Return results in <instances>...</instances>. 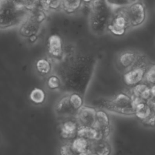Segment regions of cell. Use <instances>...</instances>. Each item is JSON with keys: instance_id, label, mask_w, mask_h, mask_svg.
<instances>
[{"instance_id": "6da1fadb", "label": "cell", "mask_w": 155, "mask_h": 155, "mask_svg": "<svg viewBox=\"0 0 155 155\" xmlns=\"http://www.w3.org/2000/svg\"><path fill=\"white\" fill-rule=\"evenodd\" d=\"M30 14V10L16 0H1V29L19 27L29 17Z\"/></svg>"}, {"instance_id": "7a4b0ae2", "label": "cell", "mask_w": 155, "mask_h": 155, "mask_svg": "<svg viewBox=\"0 0 155 155\" xmlns=\"http://www.w3.org/2000/svg\"><path fill=\"white\" fill-rule=\"evenodd\" d=\"M114 13L105 0H93L90 4L88 18L91 31L96 35H101L107 31Z\"/></svg>"}, {"instance_id": "3957f363", "label": "cell", "mask_w": 155, "mask_h": 155, "mask_svg": "<svg viewBox=\"0 0 155 155\" xmlns=\"http://www.w3.org/2000/svg\"><path fill=\"white\" fill-rule=\"evenodd\" d=\"M102 105L106 110L120 114H135V105L133 96L125 93H118L113 99L102 102Z\"/></svg>"}, {"instance_id": "277c9868", "label": "cell", "mask_w": 155, "mask_h": 155, "mask_svg": "<svg viewBox=\"0 0 155 155\" xmlns=\"http://www.w3.org/2000/svg\"><path fill=\"white\" fill-rule=\"evenodd\" d=\"M130 28L141 26L147 19V10L145 4L140 0L124 8Z\"/></svg>"}, {"instance_id": "5b68a950", "label": "cell", "mask_w": 155, "mask_h": 155, "mask_svg": "<svg viewBox=\"0 0 155 155\" xmlns=\"http://www.w3.org/2000/svg\"><path fill=\"white\" fill-rule=\"evenodd\" d=\"M149 66L145 57H143L133 68L125 71L123 76L125 84L130 87H134L145 80V74Z\"/></svg>"}, {"instance_id": "8992f818", "label": "cell", "mask_w": 155, "mask_h": 155, "mask_svg": "<svg viewBox=\"0 0 155 155\" xmlns=\"http://www.w3.org/2000/svg\"><path fill=\"white\" fill-rule=\"evenodd\" d=\"M130 28L124 8L114 12L108 26L107 31L116 36H122Z\"/></svg>"}, {"instance_id": "52a82bcc", "label": "cell", "mask_w": 155, "mask_h": 155, "mask_svg": "<svg viewBox=\"0 0 155 155\" xmlns=\"http://www.w3.org/2000/svg\"><path fill=\"white\" fill-rule=\"evenodd\" d=\"M97 110L89 106H82L76 113L75 116L79 126L94 127L96 122Z\"/></svg>"}, {"instance_id": "ba28073f", "label": "cell", "mask_w": 155, "mask_h": 155, "mask_svg": "<svg viewBox=\"0 0 155 155\" xmlns=\"http://www.w3.org/2000/svg\"><path fill=\"white\" fill-rule=\"evenodd\" d=\"M142 56L143 54L138 51L131 50H126L119 54L117 62L120 67L127 71L133 68Z\"/></svg>"}, {"instance_id": "9c48e42d", "label": "cell", "mask_w": 155, "mask_h": 155, "mask_svg": "<svg viewBox=\"0 0 155 155\" xmlns=\"http://www.w3.org/2000/svg\"><path fill=\"white\" fill-rule=\"evenodd\" d=\"M94 127L99 131L101 139H106L110 133V120L106 111L101 110L97 111Z\"/></svg>"}, {"instance_id": "30bf717a", "label": "cell", "mask_w": 155, "mask_h": 155, "mask_svg": "<svg viewBox=\"0 0 155 155\" xmlns=\"http://www.w3.org/2000/svg\"><path fill=\"white\" fill-rule=\"evenodd\" d=\"M47 48L49 55L53 59H58L62 57L64 47L62 39L56 34L51 35L47 41Z\"/></svg>"}, {"instance_id": "8fae6325", "label": "cell", "mask_w": 155, "mask_h": 155, "mask_svg": "<svg viewBox=\"0 0 155 155\" xmlns=\"http://www.w3.org/2000/svg\"><path fill=\"white\" fill-rule=\"evenodd\" d=\"M41 24V23H39L29 16L25 21L19 26V33L21 36L27 38L31 35H38Z\"/></svg>"}, {"instance_id": "7c38bea8", "label": "cell", "mask_w": 155, "mask_h": 155, "mask_svg": "<svg viewBox=\"0 0 155 155\" xmlns=\"http://www.w3.org/2000/svg\"><path fill=\"white\" fill-rule=\"evenodd\" d=\"M77 121L67 120L63 122L59 127V134L64 139H70L77 135L79 128Z\"/></svg>"}, {"instance_id": "4fadbf2b", "label": "cell", "mask_w": 155, "mask_h": 155, "mask_svg": "<svg viewBox=\"0 0 155 155\" xmlns=\"http://www.w3.org/2000/svg\"><path fill=\"white\" fill-rule=\"evenodd\" d=\"M131 95L146 102H148L153 98L151 92V87L148 84L143 82L133 87L131 90Z\"/></svg>"}, {"instance_id": "5bb4252c", "label": "cell", "mask_w": 155, "mask_h": 155, "mask_svg": "<svg viewBox=\"0 0 155 155\" xmlns=\"http://www.w3.org/2000/svg\"><path fill=\"white\" fill-rule=\"evenodd\" d=\"M55 110L59 114L61 115H69L77 113L73 110L70 103L69 95L65 96L58 101L55 106Z\"/></svg>"}, {"instance_id": "9a60e30c", "label": "cell", "mask_w": 155, "mask_h": 155, "mask_svg": "<svg viewBox=\"0 0 155 155\" xmlns=\"http://www.w3.org/2000/svg\"><path fill=\"white\" fill-rule=\"evenodd\" d=\"M77 136L85 138L90 141L101 139L99 131L94 127L79 126Z\"/></svg>"}, {"instance_id": "2e32d148", "label": "cell", "mask_w": 155, "mask_h": 155, "mask_svg": "<svg viewBox=\"0 0 155 155\" xmlns=\"http://www.w3.org/2000/svg\"><path fill=\"white\" fill-rule=\"evenodd\" d=\"M91 148L96 155H110L111 153V145L105 139L96 140Z\"/></svg>"}, {"instance_id": "e0dca14e", "label": "cell", "mask_w": 155, "mask_h": 155, "mask_svg": "<svg viewBox=\"0 0 155 155\" xmlns=\"http://www.w3.org/2000/svg\"><path fill=\"white\" fill-rule=\"evenodd\" d=\"M150 113L151 107L148 102L141 101L136 104L134 115L142 122L148 118Z\"/></svg>"}, {"instance_id": "ac0fdd59", "label": "cell", "mask_w": 155, "mask_h": 155, "mask_svg": "<svg viewBox=\"0 0 155 155\" xmlns=\"http://www.w3.org/2000/svg\"><path fill=\"white\" fill-rule=\"evenodd\" d=\"M71 144L76 153L88 152L91 148L90 140L79 136L75 137Z\"/></svg>"}, {"instance_id": "d6986e66", "label": "cell", "mask_w": 155, "mask_h": 155, "mask_svg": "<svg viewBox=\"0 0 155 155\" xmlns=\"http://www.w3.org/2000/svg\"><path fill=\"white\" fill-rule=\"evenodd\" d=\"M82 4V0H63L62 8L67 13L71 14L78 12Z\"/></svg>"}, {"instance_id": "ffe728a7", "label": "cell", "mask_w": 155, "mask_h": 155, "mask_svg": "<svg viewBox=\"0 0 155 155\" xmlns=\"http://www.w3.org/2000/svg\"><path fill=\"white\" fill-rule=\"evenodd\" d=\"M37 71L41 75H47L52 70V65L50 61L45 58L39 59L35 64Z\"/></svg>"}, {"instance_id": "44dd1931", "label": "cell", "mask_w": 155, "mask_h": 155, "mask_svg": "<svg viewBox=\"0 0 155 155\" xmlns=\"http://www.w3.org/2000/svg\"><path fill=\"white\" fill-rule=\"evenodd\" d=\"M138 1L139 0H105L114 12L125 8Z\"/></svg>"}, {"instance_id": "7402d4cb", "label": "cell", "mask_w": 155, "mask_h": 155, "mask_svg": "<svg viewBox=\"0 0 155 155\" xmlns=\"http://www.w3.org/2000/svg\"><path fill=\"white\" fill-rule=\"evenodd\" d=\"M45 93L41 88H34L29 94L30 100L35 104H41L45 99Z\"/></svg>"}, {"instance_id": "603a6c76", "label": "cell", "mask_w": 155, "mask_h": 155, "mask_svg": "<svg viewBox=\"0 0 155 155\" xmlns=\"http://www.w3.org/2000/svg\"><path fill=\"white\" fill-rule=\"evenodd\" d=\"M69 101L72 108L76 112L83 106L82 96L78 93H71L69 94Z\"/></svg>"}, {"instance_id": "cb8c5ba5", "label": "cell", "mask_w": 155, "mask_h": 155, "mask_svg": "<svg viewBox=\"0 0 155 155\" xmlns=\"http://www.w3.org/2000/svg\"><path fill=\"white\" fill-rule=\"evenodd\" d=\"M148 103L151 107V113L148 118L142 122L145 125L153 127L155 125V99L152 98Z\"/></svg>"}, {"instance_id": "d4e9b609", "label": "cell", "mask_w": 155, "mask_h": 155, "mask_svg": "<svg viewBox=\"0 0 155 155\" xmlns=\"http://www.w3.org/2000/svg\"><path fill=\"white\" fill-rule=\"evenodd\" d=\"M47 85L48 88L51 90H56L61 87L62 81L59 76L56 74H52L49 76L47 78Z\"/></svg>"}, {"instance_id": "484cf974", "label": "cell", "mask_w": 155, "mask_h": 155, "mask_svg": "<svg viewBox=\"0 0 155 155\" xmlns=\"http://www.w3.org/2000/svg\"><path fill=\"white\" fill-rule=\"evenodd\" d=\"M147 84L150 85H155V64L149 66L144 80Z\"/></svg>"}, {"instance_id": "4316f807", "label": "cell", "mask_w": 155, "mask_h": 155, "mask_svg": "<svg viewBox=\"0 0 155 155\" xmlns=\"http://www.w3.org/2000/svg\"><path fill=\"white\" fill-rule=\"evenodd\" d=\"M63 0H47L44 2L45 9L56 10L62 8Z\"/></svg>"}, {"instance_id": "83f0119b", "label": "cell", "mask_w": 155, "mask_h": 155, "mask_svg": "<svg viewBox=\"0 0 155 155\" xmlns=\"http://www.w3.org/2000/svg\"><path fill=\"white\" fill-rule=\"evenodd\" d=\"M76 154L71 143H64L59 148L60 155H75Z\"/></svg>"}, {"instance_id": "f1b7e54d", "label": "cell", "mask_w": 155, "mask_h": 155, "mask_svg": "<svg viewBox=\"0 0 155 155\" xmlns=\"http://www.w3.org/2000/svg\"><path fill=\"white\" fill-rule=\"evenodd\" d=\"M38 35H31V36L28 37V41L31 43V44H33L35 43V42H36L38 39Z\"/></svg>"}, {"instance_id": "f546056e", "label": "cell", "mask_w": 155, "mask_h": 155, "mask_svg": "<svg viewBox=\"0 0 155 155\" xmlns=\"http://www.w3.org/2000/svg\"><path fill=\"white\" fill-rule=\"evenodd\" d=\"M151 92L152 97L155 99V85H153L151 87Z\"/></svg>"}, {"instance_id": "4dcf8cb0", "label": "cell", "mask_w": 155, "mask_h": 155, "mask_svg": "<svg viewBox=\"0 0 155 155\" xmlns=\"http://www.w3.org/2000/svg\"><path fill=\"white\" fill-rule=\"evenodd\" d=\"M75 155H89V154L88 152H83L80 153H76Z\"/></svg>"}, {"instance_id": "1f68e13d", "label": "cell", "mask_w": 155, "mask_h": 155, "mask_svg": "<svg viewBox=\"0 0 155 155\" xmlns=\"http://www.w3.org/2000/svg\"><path fill=\"white\" fill-rule=\"evenodd\" d=\"M92 1L93 0H82L83 2H86V3H89V4H90Z\"/></svg>"}]
</instances>
